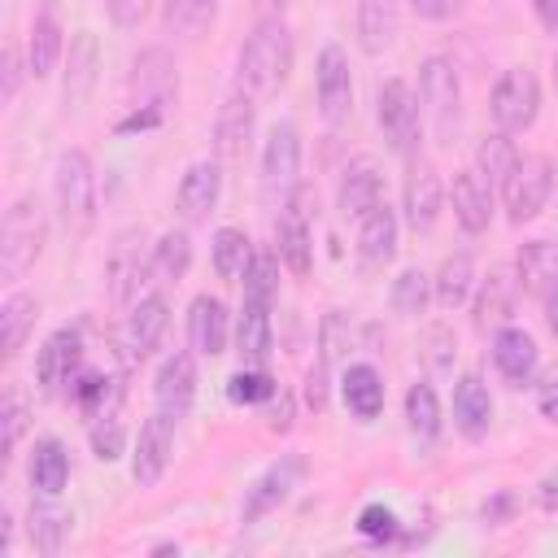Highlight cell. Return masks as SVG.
<instances>
[{
	"label": "cell",
	"instance_id": "obj_1",
	"mask_svg": "<svg viewBox=\"0 0 558 558\" xmlns=\"http://www.w3.org/2000/svg\"><path fill=\"white\" fill-rule=\"evenodd\" d=\"M292 74V31L283 17H262L240 48V92L253 100L275 96Z\"/></svg>",
	"mask_w": 558,
	"mask_h": 558
},
{
	"label": "cell",
	"instance_id": "obj_2",
	"mask_svg": "<svg viewBox=\"0 0 558 558\" xmlns=\"http://www.w3.org/2000/svg\"><path fill=\"white\" fill-rule=\"evenodd\" d=\"M44 240H48V222H44L39 201L17 196L4 209V227H0V279L17 283L35 266V257L44 253Z\"/></svg>",
	"mask_w": 558,
	"mask_h": 558
},
{
	"label": "cell",
	"instance_id": "obj_3",
	"mask_svg": "<svg viewBox=\"0 0 558 558\" xmlns=\"http://www.w3.org/2000/svg\"><path fill=\"white\" fill-rule=\"evenodd\" d=\"M52 196H57V209H61V222L65 227L87 231L96 222V170H92V157L83 148L57 153Z\"/></svg>",
	"mask_w": 558,
	"mask_h": 558
},
{
	"label": "cell",
	"instance_id": "obj_4",
	"mask_svg": "<svg viewBox=\"0 0 558 558\" xmlns=\"http://www.w3.org/2000/svg\"><path fill=\"white\" fill-rule=\"evenodd\" d=\"M418 96L427 105V122H432L436 140L449 144L458 131V118H462V83H458V70L449 57H427L418 65Z\"/></svg>",
	"mask_w": 558,
	"mask_h": 558
},
{
	"label": "cell",
	"instance_id": "obj_5",
	"mask_svg": "<svg viewBox=\"0 0 558 558\" xmlns=\"http://www.w3.org/2000/svg\"><path fill=\"white\" fill-rule=\"evenodd\" d=\"M488 113H493L497 131H506V135L527 131L536 122V113H541V83H536V74L527 65H510L497 78L493 96H488Z\"/></svg>",
	"mask_w": 558,
	"mask_h": 558
},
{
	"label": "cell",
	"instance_id": "obj_6",
	"mask_svg": "<svg viewBox=\"0 0 558 558\" xmlns=\"http://www.w3.org/2000/svg\"><path fill=\"white\" fill-rule=\"evenodd\" d=\"M375 118H379V131L388 140L392 153H414L418 144V96L410 92L405 78H384L379 92H375Z\"/></svg>",
	"mask_w": 558,
	"mask_h": 558
},
{
	"label": "cell",
	"instance_id": "obj_7",
	"mask_svg": "<svg viewBox=\"0 0 558 558\" xmlns=\"http://www.w3.org/2000/svg\"><path fill=\"white\" fill-rule=\"evenodd\" d=\"M296 174H301V131L292 122H275L262 148V192L270 201L279 196L283 205L296 187Z\"/></svg>",
	"mask_w": 558,
	"mask_h": 558
},
{
	"label": "cell",
	"instance_id": "obj_8",
	"mask_svg": "<svg viewBox=\"0 0 558 558\" xmlns=\"http://www.w3.org/2000/svg\"><path fill=\"white\" fill-rule=\"evenodd\" d=\"M310 187H292V196L283 201V218H279V231H275V253L279 262L292 270V275H310L314 266V244H310Z\"/></svg>",
	"mask_w": 558,
	"mask_h": 558
},
{
	"label": "cell",
	"instance_id": "obj_9",
	"mask_svg": "<svg viewBox=\"0 0 558 558\" xmlns=\"http://www.w3.org/2000/svg\"><path fill=\"white\" fill-rule=\"evenodd\" d=\"M506 192V209H510V222H527L545 209L549 192H554V166L549 157H519L514 174L501 183Z\"/></svg>",
	"mask_w": 558,
	"mask_h": 558
},
{
	"label": "cell",
	"instance_id": "obj_10",
	"mask_svg": "<svg viewBox=\"0 0 558 558\" xmlns=\"http://www.w3.org/2000/svg\"><path fill=\"white\" fill-rule=\"evenodd\" d=\"M170 449H174V414L157 410L140 423V436H135V453H131V475L140 488H153L161 475H166V462H170Z\"/></svg>",
	"mask_w": 558,
	"mask_h": 558
},
{
	"label": "cell",
	"instance_id": "obj_11",
	"mask_svg": "<svg viewBox=\"0 0 558 558\" xmlns=\"http://www.w3.org/2000/svg\"><path fill=\"white\" fill-rule=\"evenodd\" d=\"M314 92H318V109L327 126H340L353 109V78H349V57L344 48L327 44L318 52V70H314Z\"/></svg>",
	"mask_w": 558,
	"mask_h": 558
},
{
	"label": "cell",
	"instance_id": "obj_12",
	"mask_svg": "<svg viewBox=\"0 0 558 558\" xmlns=\"http://www.w3.org/2000/svg\"><path fill=\"white\" fill-rule=\"evenodd\" d=\"M131 96L144 109H166L179 96V70L166 48H144L131 65Z\"/></svg>",
	"mask_w": 558,
	"mask_h": 558
},
{
	"label": "cell",
	"instance_id": "obj_13",
	"mask_svg": "<svg viewBox=\"0 0 558 558\" xmlns=\"http://www.w3.org/2000/svg\"><path fill=\"white\" fill-rule=\"evenodd\" d=\"M401 201H405V222H410L414 231H432V227H436L440 205H445V187H440V174H436L432 161L410 157L405 183H401Z\"/></svg>",
	"mask_w": 558,
	"mask_h": 558
},
{
	"label": "cell",
	"instance_id": "obj_14",
	"mask_svg": "<svg viewBox=\"0 0 558 558\" xmlns=\"http://www.w3.org/2000/svg\"><path fill=\"white\" fill-rule=\"evenodd\" d=\"M301 475H305V458H301V453H283L279 462H270V466L253 480V488H248V497H244V523H257L262 514H270L275 506H283V501L292 497V488L301 484Z\"/></svg>",
	"mask_w": 558,
	"mask_h": 558
},
{
	"label": "cell",
	"instance_id": "obj_15",
	"mask_svg": "<svg viewBox=\"0 0 558 558\" xmlns=\"http://www.w3.org/2000/svg\"><path fill=\"white\" fill-rule=\"evenodd\" d=\"M78 362H83V336H78V327H57V331L44 340L39 357H35V379H39V388H44V392H61L65 384H74Z\"/></svg>",
	"mask_w": 558,
	"mask_h": 558
},
{
	"label": "cell",
	"instance_id": "obj_16",
	"mask_svg": "<svg viewBox=\"0 0 558 558\" xmlns=\"http://www.w3.org/2000/svg\"><path fill=\"white\" fill-rule=\"evenodd\" d=\"M375 205H384V174L371 157H357L353 166H344L340 187H336V209L344 218H366Z\"/></svg>",
	"mask_w": 558,
	"mask_h": 558
},
{
	"label": "cell",
	"instance_id": "obj_17",
	"mask_svg": "<svg viewBox=\"0 0 558 558\" xmlns=\"http://www.w3.org/2000/svg\"><path fill=\"white\" fill-rule=\"evenodd\" d=\"M96 78H100V44H96L92 31H78V35L70 39V61H65V78H61V100H65V109L87 105Z\"/></svg>",
	"mask_w": 558,
	"mask_h": 558
},
{
	"label": "cell",
	"instance_id": "obj_18",
	"mask_svg": "<svg viewBox=\"0 0 558 558\" xmlns=\"http://www.w3.org/2000/svg\"><path fill=\"white\" fill-rule=\"evenodd\" d=\"M192 397H196V357H192V353H170V357L157 366L153 401H157V410H166V414L179 418V414H187Z\"/></svg>",
	"mask_w": 558,
	"mask_h": 558
},
{
	"label": "cell",
	"instance_id": "obj_19",
	"mask_svg": "<svg viewBox=\"0 0 558 558\" xmlns=\"http://www.w3.org/2000/svg\"><path fill=\"white\" fill-rule=\"evenodd\" d=\"M218 192H222V170L218 161H192L187 174L179 179V192H174V205L187 222H201L214 214L218 205Z\"/></svg>",
	"mask_w": 558,
	"mask_h": 558
},
{
	"label": "cell",
	"instance_id": "obj_20",
	"mask_svg": "<svg viewBox=\"0 0 558 558\" xmlns=\"http://www.w3.org/2000/svg\"><path fill=\"white\" fill-rule=\"evenodd\" d=\"M248 135H253V96L248 92H231L222 100V109H218V122H214V148H218V157H227V161L244 157Z\"/></svg>",
	"mask_w": 558,
	"mask_h": 558
},
{
	"label": "cell",
	"instance_id": "obj_21",
	"mask_svg": "<svg viewBox=\"0 0 558 558\" xmlns=\"http://www.w3.org/2000/svg\"><path fill=\"white\" fill-rule=\"evenodd\" d=\"M187 340L201 357H218L227 349V305L209 292L192 296L187 305Z\"/></svg>",
	"mask_w": 558,
	"mask_h": 558
},
{
	"label": "cell",
	"instance_id": "obj_22",
	"mask_svg": "<svg viewBox=\"0 0 558 558\" xmlns=\"http://www.w3.org/2000/svg\"><path fill=\"white\" fill-rule=\"evenodd\" d=\"M166 323H170L166 296L161 292L140 296L131 305V314H126V349H131V357H148L157 349V340L166 336Z\"/></svg>",
	"mask_w": 558,
	"mask_h": 558
},
{
	"label": "cell",
	"instance_id": "obj_23",
	"mask_svg": "<svg viewBox=\"0 0 558 558\" xmlns=\"http://www.w3.org/2000/svg\"><path fill=\"white\" fill-rule=\"evenodd\" d=\"M140 244H144V235H135V231L118 235L113 257H109V266H105L109 292H113L118 305H135V292H140V283H144V253H140Z\"/></svg>",
	"mask_w": 558,
	"mask_h": 558
},
{
	"label": "cell",
	"instance_id": "obj_24",
	"mask_svg": "<svg viewBox=\"0 0 558 558\" xmlns=\"http://www.w3.org/2000/svg\"><path fill=\"white\" fill-rule=\"evenodd\" d=\"M453 218L471 235L488 231V222H493V187L480 179V170H462L453 179Z\"/></svg>",
	"mask_w": 558,
	"mask_h": 558
},
{
	"label": "cell",
	"instance_id": "obj_25",
	"mask_svg": "<svg viewBox=\"0 0 558 558\" xmlns=\"http://www.w3.org/2000/svg\"><path fill=\"white\" fill-rule=\"evenodd\" d=\"M536 340L523 331V327H501L497 336H493V362H497V371L510 379V384H532V375H536Z\"/></svg>",
	"mask_w": 558,
	"mask_h": 558
},
{
	"label": "cell",
	"instance_id": "obj_26",
	"mask_svg": "<svg viewBox=\"0 0 558 558\" xmlns=\"http://www.w3.org/2000/svg\"><path fill=\"white\" fill-rule=\"evenodd\" d=\"M453 423L471 440H480L488 432V423H493V397H488V388H484L480 375H462L458 379V388H453Z\"/></svg>",
	"mask_w": 558,
	"mask_h": 558
},
{
	"label": "cell",
	"instance_id": "obj_27",
	"mask_svg": "<svg viewBox=\"0 0 558 558\" xmlns=\"http://www.w3.org/2000/svg\"><path fill=\"white\" fill-rule=\"evenodd\" d=\"M357 257L366 266H388L397 257V214L388 205H375L357 227Z\"/></svg>",
	"mask_w": 558,
	"mask_h": 558
},
{
	"label": "cell",
	"instance_id": "obj_28",
	"mask_svg": "<svg viewBox=\"0 0 558 558\" xmlns=\"http://www.w3.org/2000/svg\"><path fill=\"white\" fill-rule=\"evenodd\" d=\"M514 292H519V275H510L506 266L488 270V279L480 283V296H475V327L488 331V327L506 323L514 310Z\"/></svg>",
	"mask_w": 558,
	"mask_h": 558
},
{
	"label": "cell",
	"instance_id": "obj_29",
	"mask_svg": "<svg viewBox=\"0 0 558 558\" xmlns=\"http://www.w3.org/2000/svg\"><path fill=\"white\" fill-rule=\"evenodd\" d=\"M65 480H70V449L57 436L35 440V449H31V488L39 497H57L65 488Z\"/></svg>",
	"mask_w": 558,
	"mask_h": 558
},
{
	"label": "cell",
	"instance_id": "obj_30",
	"mask_svg": "<svg viewBox=\"0 0 558 558\" xmlns=\"http://www.w3.org/2000/svg\"><path fill=\"white\" fill-rule=\"evenodd\" d=\"M61 48H65V39H61V26H57L52 9L35 13L31 35H26V74L48 78L57 70V61H61Z\"/></svg>",
	"mask_w": 558,
	"mask_h": 558
},
{
	"label": "cell",
	"instance_id": "obj_31",
	"mask_svg": "<svg viewBox=\"0 0 558 558\" xmlns=\"http://www.w3.org/2000/svg\"><path fill=\"white\" fill-rule=\"evenodd\" d=\"M235 349H240V357L253 362V366H266V362H270V349H275V340H270V305L244 301L240 327H235Z\"/></svg>",
	"mask_w": 558,
	"mask_h": 558
},
{
	"label": "cell",
	"instance_id": "obj_32",
	"mask_svg": "<svg viewBox=\"0 0 558 558\" xmlns=\"http://www.w3.org/2000/svg\"><path fill=\"white\" fill-rule=\"evenodd\" d=\"M340 392H344V405H349L362 423H371V418L384 410V379H379V371L366 366V362H357V366H349V371L340 375Z\"/></svg>",
	"mask_w": 558,
	"mask_h": 558
},
{
	"label": "cell",
	"instance_id": "obj_33",
	"mask_svg": "<svg viewBox=\"0 0 558 558\" xmlns=\"http://www.w3.org/2000/svg\"><path fill=\"white\" fill-rule=\"evenodd\" d=\"M35 314H39V301L31 292H9V301L0 305V344H4V357H17L31 327H35Z\"/></svg>",
	"mask_w": 558,
	"mask_h": 558
},
{
	"label": "cell",
	"instance_id": "obj_34",
	"mask_svg": "<svg viewBox=\"0 0 558 558\" xmlns=\"http://www.w3.org/2000/svg\"><path fill=\"white\" fill-rule=\"evenodd\" d=\"M514 166H519V148H514V140H510L506 131H493V135L480 140V148H475V170H480V179H484L488 187H501V183L514 174Z\"/></svg>",
	"mask_w": 558,
	"mask_h": 558
},
{
	"label": "cell",
	"instance_id": "obj_35",
	"mask_svg": "<svg viewBox=\"0 0 558 558\" xmlns=\"http://www.w3.org/2000/svg\"><path fill=\"white\" fill-rule=\"evenodd\" d=\"M405 427L418 445H432L440 436V401H436V388L423 379L405 388Z\"/></svg>",
	"mask_w": 558,
	"mask_h": 558
},
{
	"label": "cell",
	"instance_id": "obj_36",
	"mask_svg": "<svg viewBox=\"0 0 558 558\" xmlns=\"http://www.w3.org/2000/svg\"><path fill=\"white\" fill-rule=\"evenodd\" d=\"M514 275H519V288H527V292L549 288L558 279V244L554 240H527L519 248V270Z\"/></svg>",
	"mask_w": 558,
	"mask_h": 558
},
{
	"label": "cell",
	"instance_id": "obj_37",
	"mask_svg": "<svg viewBox=\"0 0 558 558\" xmlns=\"http://www.w3.org/2000/svg\"><path fill=\"white\" fill-rule=\"evenodd\" d=\"M248 262H253V240L240 227H218L214 231V270H218V279L240 283Z\"/></svg>",
	"mask_w": 558,
	"mask_h": 558
},
{
	"label": "cell",
	"instance_id": "obj_38",
	"mask_svg": "<svg viewBox=\"0 0 558 558\" xmlns=\"http://www.w3.org/2000/svg\"><path fill=\"white\" fill-rule=\"evenodd\" d=\"M397 35L392 0H357V39L366 52H384Z\"/></svg>",
	"mask_w": 558,
	"mask_h": 558
},
{
	"label": "cell",
	"instance_id": "obj_39",
	"mask_svg": "<svg viewBox=\"0 0 558 558\" xmlns=\"http://www.w3.org/2000/svg\"><path fill=\"white\" fill-rule=\"evenodd\" d=\"M432 283H436V305H440V310H458V305L471 296V288H475V266H471V257H466V253L445 257V262H440V275H436Z\"/></svg>",
	"mask_w": 558,
	"mask_h": 558
},
{
	"label": "cell",
	"instance_id": "obj_40",
	"mask_svg": "<svg viewBox=\"0 0 558 558\" xmlns=\"http://www.w3.org/2000/svg\"><path fill=\"white\" fill-rule=\"evenodd\" d=\"M48 501H52V497H48ZM48 501L31 506V519H26L31 545H35L39 554H57V549H61V541H65V532H70V514H65V510H57V506H48Z\"/></svg>",
	"mask_w": 558,
	"mask_h": 558
},
{
	"label": "cell",
	"instance_id": "obj_41",
	"mask_svg": "<svg viewBox=\"0 0 558 558\" xmlns=\"http://www.w3.org/2000/svg\"><path fill=\"white\" fill-rule=\"evenodd\" d=\"M218 17V0H166L161 22L174 35H201Z\"/></svg>",
	"mask_w": 558,
	"mask_h": 558
},
{
	"label": "cell",
	"instance_id": "obj_42",
	"mask_svg": "<svg viewBox=\"0 0 558 558\" xmlns=\"http://www.w3.org/2000/svg\"><path fill=\"white\" fill-rule=\"evenodd\" d=\"M187 266H192V240H187V231H166L153 244V270L161 279H174L179 283L187 275Z\"/></svg>",
	"mask_w": 558,
	"mask_h": 558
},
{
	"label": "cell",
	"instance_id": "obj_43",
	"mask_svg": "<svg viewBox=\"0 0 558 558\" xmlns=\"http://www.w3.org/2000/svg\"><path fill=\"white\" fill-rule=\"evenodd\" d=\"M427 301H432V279H427L418 266H405V270L392 279V310L405 314V318H414V314L427 310Z\"/></svg>",
	"mask_w": 558,
	"mask_h": 558
},
{
	"label": "cell",
	"instance_id": "obj_44",
	"mask_svg": "<svg viewBox=\"0 0 558 558\" xmlns=\"http://www.w3.org/2000/svg\"><path fill=\"white\" fill-rule=\"evenodd\" d=\"M279 288V253H253V262L244 266V301L270 305Z\"/></svg>",
	"mask_w": 558,
	"mask_h": 558
},
{
	"label": "cell",
	"instance_id": "obj_45",
	"mask_svg": "<svg viewBox=\"0 0 558 558\" xmlns=\"http://www.w3.org/2000/svg\"><path fill=\"white\" fill-rule=\"evenodd\" d=\"M275 392H279V384L270 379L266 366L235 371V375L227 379V401H235V405H262V401H275Z\"/></svg>",
	"mask_w": 558,
	"mask_h": 558
},
{
	"label": "cell",
	"instance_id": "obj_46",
	"mask_svg": "<svg viewBox=\"0 0 558 558\" xmlns=\"http://www.w3.org/2000/svg\"><path fill=\"white\" fill-rule=\"evenodd\" d=\"M353 344V331H349V318L340 310H327L323 323H318V362L323 366H336L340 353Z\"/></svg>",
	"mask_w": 558,
	"mask_h": 558
},
{
	"label": "cell",
	"instance_id": "obj_47",
	"mask_svg": "<svg viewBox=\"0 0 558 558\" xmlns=\"http://www.w3.org/2000/svg\"><path fill=\"white\" fill-rule=\"evenodd\" d=\"M122 449H126V432H122V423H118L113 414L92 418V453H96L100 462H113V458H122Z\"/></svg>",
	"mask_w": 558,
	"mask_h": 558
},
{
	"label": "cell",
	"instance_id": "obj_48",
	"mask_svg": "<svg viewBox=\"0 0 558 558\" xmlns=\"http://www.w3.org/2000/svg\"><path fill=\"white\" fill-rule=\"evenodd\" d=\"M357 532L366 536V541H388L392 532H397V514L388 510V506H362V514H357Z\"/></svg>",
	"mask_w": 558,
	"mask_h": 558
},
{
	"label": "cell",
	"instance_id": "obj_49",
	"mask_svg": "<svg viewBox=\"0 0 558 558\" xmlns=\"http://www.w3.org/2000/svg\"><path fill=\"white\" fill-rule=\"evenodd\" d=\"M4 458H13L17 453V440H22V432H26V405H22V397L17 392H9L4 397Z\"/></svg>",
	"mask_w": 558,
	"mask_h": 558
},
{
	"label": "cell",
	"instance_id": "obj_50",
	"mask_svg": "<svg viewBox=\"0 0 558 558\" xmlns=\"http://www.w3.org/2000/svg\"><path fill=\"white\" fill-rule=\"evenodd\" d=\"M536 405H541V414L549 423H558V362L541 371V379H536Z\"/></svg>",
	"mask_w": 558,
	"mask_h": 558
},
{
	"label": "cell",
	"instance_id": "obj_51",
	"mask_svg": "<svg viewBox=\"0 0 558 558\" xmlns=\"http://www.w3.org/2000/svg\"><path fill=\"white\" fill-rule=\"evenodd\" d=\"M105 9L113 17V26H122V31H131L148 17V0H105Z\"/></svg>",
	"mask_w": 558,
	"mask_h": 558
},
{
	"label": "cell",
	"instance_id": "obj_52",
	"mask_svg": "<svg viewBox=\"0 0 558 558\" xmlns=\"http://www.w3.org/2000/svg\"><path fill=\"white\" fill-rule=\"evenodd\" d=\"M327 371L331 366H323V362H314L305 371V405L310 410H327Z\"/></svg>",
	"mask_w": 558,
	"mask_h": 558
},
{
	"label": "cell",
	"instance_id": "obj_53",
	"mask_svg": "<svg viewBox=\"0 0 558 558\" xmlns=\"http://www.w3.org/2000/svg\"><path fill=\"white\" fill-rule=\"evenodd\" d=\"M466 0H410V9L423 17V22H445L453 13H462Z\"/></svg>",
	"mask_w": 558,
	"mask_h": 558
},
{
	"label": "cell",
	"instance_id": "obj_54",
	"mask_svg": "<svg viewBox=\"0 0 558 558\" xmlns=\"http://www.w3.org/2000/svg\"><path fill=\"white\" fill-rule=\"evenodd\" d=\"M157 122H161V109H144V105H135V109L118 122V131H122V135H126V131H153Z\"/></svg>",
	"mask_w": 558,
	"mask_h": 558
},
{
	"label": "cell",
	"instance_id": "obj_55",
	"mask_svg": "<svg viewBox=\"0 0 558 558\" xmlns=\"http://www.w3.org/2000/svg\"><path fill=\"white\" fill-rule=\"evenodd\" d=\"M266 427H270V432H288V427H292V397H288L283 388L275 392V405H270V414H266Z\"/></svg>",
	"mask_w": 558,
	"mask_h": 558
},
{
	"label": "cell",
	"instance_id": "obj_56",
	"mask_svg": "<svg viewBox=\"0 0 558 558\" xmlns=\"http://www.w3.org/2000/svg\"><path fill=\"white\" fill-rule=\"evenodd\" d=\"M0 65H4V100H13L17 96V83H22V65H17V48H4V57H0Z\"/></svg>",
	"mask_w": 558,
	"mask_h": 558
},
{
	"label": "cell",
	"instance_id": "obj_57",
	"mask_svg": "<svg viewBox=\"0 0 558 558\" xmlns=\"http://www.w3.org/2000/svg\"><path fill=\"white\" fill-rule=\"evenodd\" d=\"M536 497H541V506H558V462L541 475V484H536Z\"/></svg>",
	"mask_w": 558,
	"mask_h": 558
},
{
	"label": "cell",
	"instance_id": "obj_58",
	"mask_svg": "<svg viewBox=\"0 0 558 558\" xmlns=\"http://www.w3.org/2000/svg\"><path fill=\"white\" fill-rule=\"evenodd\" d=\"M545 323H549V331L558 336V279L545 288Z\"/></svg>",
	"mask_w": 558,
	"mask_h": 558
},
{
	"label": "cell",
	"instance_id": "obj_59",
	"mask_svg": "<svg viewBox=\"0 0 558 558\" xmlns=\"http://www.w3.org/2000/svg\"><path fill=\"white\" fill-rule=\"evenodd\" d=\"M536 4V17L549 26V31H558V0H532Z\"/></svg>",
	"mask_w": 558,
	"mask_h": 558
},
{
	"label": "cell",
	"instance_id": "obj_60",
	"mask_svg": "<svg viewBox=\"0 0 558 558\" xmlns=\"http://www.w3.org/2000/svg\"><path fill=\"white\" fill-rule=\"evenodd\" d=\"M9 545H13V519L9 510H0V554H9Z\"/></svg>",
	"mask_w": 558,
	"mask_h": 558
},
{
	"label": "cell",
	"instance_id": "obj_61",
	"mask_svg": "<svg viewBox=\"0 0 558 558\" xmlns=\"http://www.w3.org/2000/svg\"><path fill=\"white\" fill-rule=\"evenodd\" d=\"M253 4H257L262 17H279V13L288 9V0H253Z\"/></svg>",
	"mask_w": 558,
	"mask_h": 558
},
{
	"label": "cell",
	"instance_id": "obj_62",
	"mask_svg": "<svg viewBox=\"0 0 558 558\" xmlns=\"http://www.w3.org/2000/svg\"><path fill=\"white\" fill-rule=\"evenodd\" d=\"M554 87H558V52H554Z\"/></svg>",
	"mask_w": 558,
	"mask_h": 558
}]
</instances>
